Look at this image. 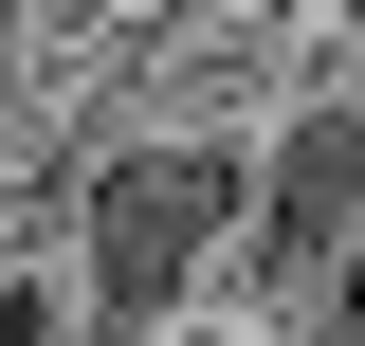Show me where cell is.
I'll return each instance as SVG.
<instances>
[{
  "mask_svg": "<svg viewBox=\"0 0 365 346\" xmlns=\"http://www.w3.org/2000/svg\"><path fill=\"white\" fill-rule=\"evenodd\" d=\"M146 346H292V328H237V310H165Z\"/></svg>",
  "mask_w": 365,
  "mask_h": 346,
  "instance_id": "1",
  "label": "cell"
}]
</instances>
